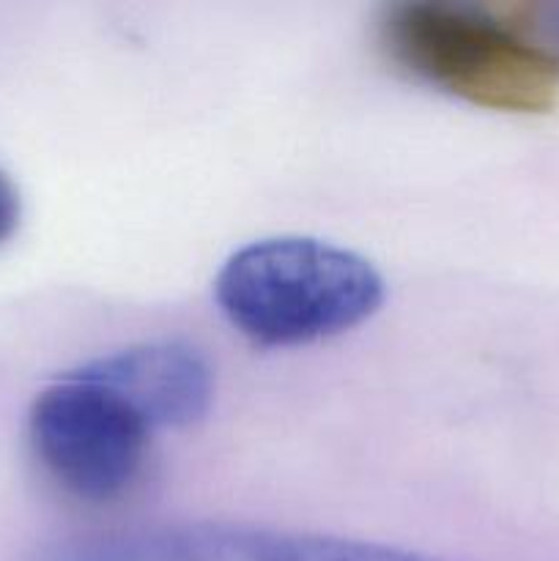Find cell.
<instances>
[{
  "mask_svg": "<svg viewBox=\"0 0 559 561\" xmlns=\"http://www.w3.org/2000/svg\"><path fill=\"white\" fill-rule=\"evenodd\" d=\"M151 433L124 398L80 370L42 389L27 411V438L38 463L88 504L118 502L137 485Z\"/></svg>",
  "mask_w": 559,
  "mask_h": 561,
  "instance_id": "3",
  "label": "cell"
},
{
  "mask_svg": "<svg viewBox=\"0 0 559 561\" xmlns=\"http://www.w3.org/2000/svg\"><path fill=\"white\" fill-rule=\"evenodd\" d=\"M387 283L360 252L316 236H269L239 247L214 279L225 321L263 348L340 337L381 310Z\"/></svg>",
  "mask_w": 559,
  "mask_h": 561,
  "instance_id": "2",
  "label": "cell"
},
{
  "mask_svg": "<svg viewBox=\"0 0 559 561\" xmlns=\"http://www.w3.org/2000/svg\"><path fill=\"white\" fill-rule=\"evenodd\" d=\"M537 16H540V22H543V27L548 31V36L559 44V3L537 5Z\"/></svg>",
  "mask_w": 559,
  "mask_h": 561,
  "instance_id": "7",
  "label": "cell"
},
{
  "mask_svg": "<svg viewBox=\"0 0 559 561\" xmlns=\"http://www.w3.org/2000/svg\"><path fill=\"white\" fill-rule=\"evenodd\" d=\"M22 222V197L14 181L0 170V247L16 233Z\"/></svg>",
  "mask_w": 559,
  "mask_h": 561,
  "instance_id": "6",
  "label": "cell"
},
{
  "mask_svg": "<svg viewBox=\"0 0 559 561\" xmlns=\"http://www.w3.org/2000/svg\"><path fill=\"white\" fill-rule=\"evenodd\" d=\"M33 561H449L409 548L272 526L162 524L53 542Z\"/></svg>",
  "mask_w": 559,
  "mask_h": 561,
  "instance_id": "4",
  "label": "cell"
},
{
  "mask_svg": "<svg viewBox=\"0 0 559 561\" xmlns=\"http://www.w3.org/2000/svg\"><path fill=\"white\" fill-rule=\"evenodd\" d=\"M124 398L151 431L201 422L214 403V367L201 348L181 340H148L77 367Z\"/></svg>",
  "mask_w": 559,
  "mask_h": 561,
  "instance_id": "5",
  "label": "cell"
},
{
  "mask_svg": "<svg viewBox=\"0 0 559 561\" xmlns=\"http://www.w3.org/2000/svg\"><path fill=\"white\" fill-rule=\"evenodd\" d=\"M378 38L398 69L475 107L535 115L559 102V44L537 5L400 0Z\"/></svg>",
  "mask_w": 559,
  "mask_h": 561,
  "instance_id": "1",
  "label": "cell"
}]
</instances>
